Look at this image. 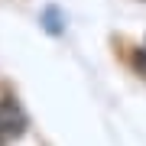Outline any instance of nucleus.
Masks as SVG:
<instances>
[{
	"instance_id": "nucleus-1",
	"label": "nucleus",
	"mask_w": 146,
	"mask_h": 146,
	"mask_svg": "<svg viewBox=\"0 0 146 146\" xmlns=\"http://www.w3.org/2000/svg\"><path fill=\"white\" fill-rule=\"evenodd\" d=\"M26 133V110L16 104L13 98L0 101V143L16 140V136Z\"/></svg>"
}]
</instances>
